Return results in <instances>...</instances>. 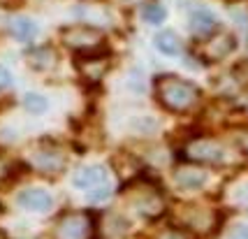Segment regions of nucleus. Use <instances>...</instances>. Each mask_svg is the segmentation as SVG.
<instances>
[{
  "label": "nucleus",
  "instance_id": "6ab92c4d",
  "mask_svg": "<svg viewBox=\"0 0 248 239\" xmlns=\"http://www.w3.org/2000/svg\"><path fill=\"white\" fill-rule=\"evenodd\" d=\"M237 144H239V149H241V153L248 158V128H241L237 132Z\"/></svg>",
  "mask_w": 248,
  "mask_h": 239
},
{
  "label": "nucleus",
  "instance_id": "6e6552de",
  "mask_svg": "<svg viewBox=\"0 0 248 239\" xmlns=\"http://www.w3.org/2000/svg\"><path fill=\"white\" fill-rule=\"evenodd\" d=\"M190 31H193L195 37H200V40H204L209 35H214L218 31V19L214 16V12L206 10V7H195L190 12Z\"/></svg>",
  "mask_w": 248,
  "mask_h": 239
},
{
  "label": "nucleus",
  "instance_id": "1a4fd4ad",
  "mask_svg": "<svg viewBox=\"0 0 248 239\" xmlns=\"http://www.w3.org/2000/svg\"><path fill=\"white\" fill-rule=\"evenodd\" d=\"M32 167L44 174H58L65 167V153L58 149H37L32 153Z\"/></svg>",
  "mask_w": 248,
  "mask_h": 239
},
{
  "label": "nucleus",
  "instance_id": "393cba45",
  "mask_svg": "<svg viewBox=\"0 0 248 239\" xmlns=\"http://www.w3.org/2000/svg\"><path fill=\"white\" fill-rule=\"evenodd\" d=\"M230 2H234V0H230Z\"/></svg>",
  "mask_w": 248,
  "mask_h": 239
},
{
  "label": "nucleus",
  "instance_id": "f8f14e48",
  "mask_svg": "<svg viewBox=\"0 0 248 239\" xmlns=\"http://www.w3.org/2000/svg\"><path fill=\"white\" fill-rule=\"evenodd\" d=\"M10 31L19 42H32V40L37 37V33H40L37 23L32 21V19H28V16H16V19H12Z\"/></svg>",
  "mask_w": 248,
  "mask_h": 239
},
{
  "label": "nucleus",
  "instance_id": "39448f33",
  "mask_svg": "<svg viewBox=\"0 0 248 239\" xmlns=\"http://www.w3.org/2000/svg\"><path fill=\"white\" fill-rule=\"evenodd\" d=\"M93 232V221L86 211H70L56 225V239H88Z\"/></svg>",
  "mask_w": 248,
  "mask_h": 239
},
{
  "label": "nucleus",
  "instance_id": "4be33fe9",
  "mask_svg": "<svg viewBox=\"0 0 248 239\" xmlns=\"http://www.w3.org/2000/svg\"><path fill=\"white\" fill-rule=\"evenodd\" d=\"M227 239H248V228L246 225H237V228L227 235Z\"/></svg>",
  "mask_w": 248,
  "mask_h": 239
},
{
  "label": "nucleus",
  "instance_id": "412c9836",
  "mask_svg": "<svg viewBox=\"0 0 248 239\" xmlns=\"http://www.w3.org/2000/svg\"><path fill=\"white\" fill-rule=\"evenodd\" d=\"M234 75H237L239 84H248V61H244V63H239L234 67Z\"/></svg>",
  "mask_w": 248,
  "mask_h": 239
},
{
  "label": "nucleus",
  "instance_id": "ddd939ff",
  "mask_svg": "<svg viewBox=\"0 0 248 239\" xmlns=\"http://www.w3.org/2000/svg\"><path fill=\"white\" fill-rule=\"evenodd\" d=\"M153 44H155V49L165 56H179L181 54V40H179V35L174 33V31H160V33L153 37Z\"/></svg>",
  "mask_w": 248,
  "mask_h": 239
},
{
  "label": "nucleus",
  "instance_id": "b1692460",
  "mask_svg": "<svg viewBox=\"0 0 248 239\" xmlns=\"http://www.w3.org/2000/svg\"><path fill=\"white\" fill-rule=\"evenodd\" d=\"M237 197H239V200H241V202H248V184H246V186H241V188H239Z\"/></svg>",
  "mask_w": 248,
  "mask_h": 239
},
{
  "label": "nucleus",
  "instance_id": "f3484780",
  "mask_svg": "<svg viewBox=\"0 0 248 239\" xmlns=\"http://www.w3.org/2000/svg\"><path fill=\"white\" fill-rule=\"evenodd\" d=\"M111 197V186L109 184H102V186H95V188H91L88 191V200L91 202H105Z\"/></svg>",
  "mask_w": 248,
  "mask_h": 239
},
{
  "label": "nucleus",
  "instance_id": "423d86ee",
  "mask_svg": "<svg viewBox=\"0 0 248 239\" xmlns=\"http://www.w3.org/2000/svg\"><path fill=\"white\" fill-rule=\"evenodd\" d=\"M77 70H79L81 79L95 84V81H100L102 77L107 75L109 56L100 54V51H95V54H79V58H77Z\"/></svg>",
  "mask_w": 248,
  "mask_h": 239
},
{
  "label": "nucleus",
  "instance_id": "4468645a",
  "mask_svg": "<svg viewBox=\"0 0 248 239\" xmlns=\"http://www.w3.org/2000/svg\"><path fill=\"white\" fill-rule=\"evenodd\" d=\"M28 63L35 70H51L56 65V51L51 47H40L28 54Z\"/></svg>",
  "mask_w": 248,
  "mask_h": 239
},
{
  "label": "nucleus",
  "instance_id": "dca6fc26",
  "mask_svg": "<svg viewBox=\"0 0 248 239\" xmlns=\"http://www.w3.org/2000/svg\"><path fill=\"white\" fill-rule=\"evenodd\" d=\"M46 107H49V102H46V98L40 96V93H26V96H23V109H26V112L42 114Z\"/></svg>",
  "mask_w": 248,
  "mask_h": 239
},
{
  "label": "nucleus",
  "instance_id": "0eeeda50",
  "mask_svg": "<svg viewBox=\"0 0 248 239\" xmlns=\"http://www.w3.org/2000/svg\"><path fill=\"white\" fill-rule=\"evenodd\" d=\"M16 205L21 209H28V211H37V214H44L54 207V197L49 195L44 188H26L16 195Z\"/></svg>",
  "mask_w": 248,
  "mask_h": 239
},
{
  "label": "nucleus",
  "instance_id": "20e7f679",
  "mask_svg": "<svg viewBox=\"0 0 248 239\" xmlns=\"http://www.w3.org/2000/svg\"><path fill=\"white\" fill-rule=\"evenodd\" d=\"M237 37L232 33H227V31H216L214 35H209L204 37V42H200L197 47V58L202 61V63H218V61H223L227 58L230 54H234V49H237Z\"/></svg>",
  "mask_w": 248,
  "mask_h": 239
},
{
  "label": "nucleus",
  "instance_id": "9b49d317",
  "mask_svg": "<svg viewBox=\"0 0 248 239\" xmlns=\"http://www.w3.org/2000/svg\"><path fill=\"white\" fill-rule=\"evenodd\" d=\"M174 181L176 186H181L186 191H197L206 184V172L202 167H193V165H186V167H179L174 172Z\"/></svg>",
  "mask_w": 248,
  "mask_h": 239
},
{
  "label": "nucleus",
  "instance_id": "7ed1b4c3",
  "mask_svg": "<svg viewBox=\"0 0 248 239\" xmlns=\"http://www.w3.org/2000/svg\"><path fill=\"white\" fill-rule=\"evenodd\" d=\"M184 158L200 165H220L225 160V149L214 137H193L184 144Z\"/></svg>",
  "mask_w": 248,
  "mask_h": 239
},
{
  "label": "nucleus",
  "instance_id": "f03ea898",
  "mask_svg": "<svg viewBox=\"0 0 248 239\" xmlns=\"http://www.w3.org/2000/svg\"><path fill=\"white\" fill-rule=\"evenodd\" d=\"M61 40L65 47L75 49L79 54H95L105 47V33L95 28V26H84V23H77V26H67L61 31Z\"/></svg>",
  "mask_w": 248,
  "mask_h": 239
},
{
  "label": "nucleus",
  "instance_id": "2eb2a0df",
  "mask_svg": "<svg viewBox=\"0 0 248 239\" xmlns=\"http://www.w3.org/2000/svg\"><path fill=\"white\" fill-rule=\"evenodd\" d=\"M141 16H144V21L146 23H153V26H158L167 19V12L162 5L158 2H149V5H144V10H141Z\"/></svg>",
  "mask_w": 248,
  "mask_h": 239
},
{
  "label": "nucleus",
  "instance_id": "f257e3e1",
  "mask_svg": "<svg viewBox=\"0 0 248 239\" xmlns=\"http://www.w3.org/2000/svg\"><path fill=\"white\" fill-rule=\"evenodd\" d=\"M153 91H155L158 102L167 112H172V114L190 112L202 100L200 86H195L193 81L181 79V77H176V75H160L153 81Z\"/></svg>",
  "mask_w": 248,
  "mask_h": 239
},
{
  "label": "nucleus",
  "instance_id": "9d476101",
  "mask_svg": "<svg viewBox=\"0 0 248 239\" xmlns=\"http://www.w3.org/2000/svg\"><path fill=\"white\" fill-rule=\"evenodd\" d=\"M109 179V172L105 165H88V167H81L79 172L72 176V184L81 191H91L95 186H102L107 184Z\"/></svg>",
  "mask_w": 248,
  "mask_h": 239
},
{
  "label": "nucleus",
  "instance_id": "a211bd4d",
  "mask_svg": "<svg viewBox=\"0 0 248 239\" xmlns=\"http://www.w3.org/2000/svg\"><path fill=\"white\" fill-rule=\"evenodd\" d=\"M158 239H193V237H190V232H188V230L167 228V230H162L160 235H158Z\"/></svg>",
  "mask_w": 248,
  "mask_h": 239
},
{
  "label": "nucleus",
  "instance_id": "aec40b11",
  "mask_svg": "<svg viewBox=\"0 0 248 239\" xmlns=\"http://www.w3.org/2000/svg\"><path fill=\"white\" fill-rule=\"evenodd\" d=\"M10 86H12V72L7 70V67L0 65V93H2V91H7Z\"/></svg>",
  "mask_w": 248,
  "mask_h": 239
},
{
  "label": "nucleus",
  "instance_id": "5701e85b",
  "mask_svg": "<svg viewBox=\"0 0 248 239\" xmlns=\"http://www.w3.org/2000/svg\"><path fill=\"white\" fill-rule=\"evenodd\" d=\"M7 170H10V163H7L5 158H0V179H5V176L10 174Z\"/></svg>",
  "mask_w": 248,
  "mask_h": 239
}]
</instances>
